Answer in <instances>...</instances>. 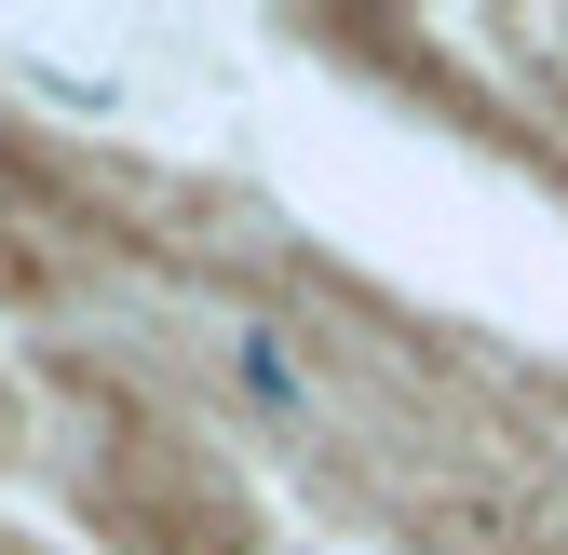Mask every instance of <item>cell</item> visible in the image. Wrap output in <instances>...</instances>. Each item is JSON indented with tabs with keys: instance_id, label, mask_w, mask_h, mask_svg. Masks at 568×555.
<instances>
[{
	"instance_id": "obj_1",
	"label": "cell",
	"mask_w": 568,
	"mask_h": 555,
	"mask_svg": "<svg viewBox=\"0 0 568 555\" xmlns=\"http://www.w3.org/2000/svg\"><path fill=\"white\" fill-rule=\"evenodd\" d=\"M231 380H244V406H271V421H312V366L284 353L271 325H231Z\"/></svg>"
}]
</instances>
